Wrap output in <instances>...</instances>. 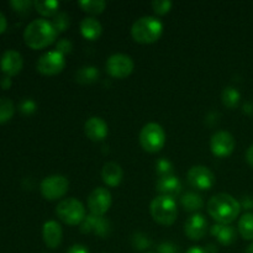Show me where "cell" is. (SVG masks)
I'll return each instance as SVG.
<instances>
[{"label": "cell", "mask_w": 253, "mask_h": 253, "mask_svg": "<svg viewBox=\"0 0 253 253\" xmlns=\"http://www.w3.org/2000/svg\"><path fill=\"white\" fill-rule=\"evenodd\" d=\"M208 230V220L202 214H194L185 221L184 232L190 240L198 241L205 236Z\"/></svg>", "instance_id": "cell-14"}, {"label": "cell", "mask_w": 253, "mask_h": 253, "mask_svg": "<svg viewBox=\"0 0 253 253\" xmlns=\"http://www.w3.org/2000/svg\"><path fill=\"white\" fill-rule=\"evenodd\" d=\"M237 230L241 237L247 241L253 240V214L252 212H246L242 215L239 220Z\"/></svg>", "instance_id": "cell-22"}, {"label": "cell", "mask_w": 253, "mask_h": 253, "mask_svg": "<svg viewBox=\"0 0 253 253\" xmlns=\"http://www.w3.org/2000/svg\"><path fill=\"white\" fill-rule=\"evenodd\" d=\"M7 27V22H6V19H5L4 15L0 12V34H2V32L6 30Z\"/></svg>", "instance_id": "cell-40"}, {"label": "cell", "mask_w": 253, "mask_h": 253, "mask_svg": "<svg viewBox=\"0 0 253 253\" xmlns=\"http://www.w3.org/2000/svg\"><path fill=\"white\" fill-rule=\"evenodd\" d=\"M58 32L54 30L51 21L46 19H36L30 22L24 31L25 43L32 49H42L56 41Z\"/></svg>", "instance_id": "cell-2"}, {"label": "cell", "mask_w": 253, "mask_h": 253, "mask_svg": "<svg viewBox=\"0 0 253 253\" xmlns=\"http://www.w3.org/2000/svg\"><path fill=\"white\" fill-rule=\"evenodd\" d=\"M131 244H132L133 249L137 250V251H145L146 249L151 247V240L142 232H136L132 235Z\"/></svg>", "instance_id": "cell-30"}, {"label": "cell", "mask_w": 253, "mask_h": 253, "mask_svg": "<svg viewBox=\"0 0 253 253\" xmlns=\"http://www.w3.org/2000/svg\"><path fill=\"white\" fill-rule=\"evenodd\" d=\"M34 6L36 11L41 14L42 16L53 17L58 12L59 2L56 0H44V1L37 0V1H34Z\"/></svg>", "instance_id": "cell-25"}, {"label": "cell", "mask_w": 253, "mask_h": 253, "mask_svg": "<svg viewBox=\"0 0 253 253\" xmlns=\"http://www.w3.org/2000/svg\"><path fill=\"white\" fill-rule=\"evenodd\" d=\"M156 172L161 177H168V175H173V165L166 158H161L156 162Z\"/></svg>", "instance_id": "cell-31"}, {"label": "cell", "mask_w": 253, "mask_h": 253, "mask_svg": "<svg viewBox=\"0 0 253 253\" xmlns=\"http://www.w3.org/2000/svg\"><path fill=\"white\" fill-rule=\"evenodd\" d=\"M148 253H153V252H148Z\"/></svg>", "instance_id": "cell-45"}, {"label": "cell", "mask_w": 253, "mask_h": 253, "mask_svg": "<svg viewBox=\"0 0 253 253\" xmlns=\"http://www.w3.org/2000/svg\"><path fill=\"white\" fill-rule=\"evenodd\" d=\"M163 32V25L153 16L140 17L131 27V36L136 42L142 44L155 43Z\"/></svg>", "instance_id": "cell-3"}, {"label": "cell", "mask_w": 253, "mask_h": 253, "mask_svg": "<svg viewBox=\"0 0 253 253\" xmlns=\"http://www.w3.org/2000/svg\"><path fill=\"white\" fill-rule=\"evenodd\" d=\"M210 232L224 246H230V245L236 241V230H235V227L230 226V225L216 224L211 227Z\"/></svg>", "instance_id": "cell-20"}, {"label": "cell", "mask_w": 253, "mask_h": 253, "mask_svg": "<svg viewBox=\"0 0 253 253\" xmlns=\"http://www.w3.org/2000/svg\"><path fill=\"white\" fill-rule=\"evenodd\" d=\"M111 207V194L106 188H95L88 197V209L91 215L104 216Z\"/></svg>", "instance_id": "cell-11"}, {"label": "cell", "mask_w": 253, "mask_h": 253, "mask_svg": "<svg viewBox=\"0 0 253 253\" xmlns=\"http://www.w3.org/2000/svg\"><path fill=\"white\" fill-rule=\"evenodd\" d=\"M72 49H73V43L69 41L68 39H61L56 44V51H58L59 53L64 54L71 53Z\"/></svg>", "instance_id": "cell-35"}, {"label": "cell", "mask_w": 253, "mask_h": 253, "mask_svg": "<svg viewBox=\"0 0 253 253\" xmlns=\"http://www.w3.org/2000/svg\"><path fill=\"white\" fill-rule=\"evenodd\" d=\"M69 182L64 175L53 174L46 177L40 184V190L44 199L58 200L68 192Z\"/></svg>", "instance_id": "cell-7"}, {"label": "cell", "mask_w": 253, "mask_h": 253, "mask_svg": "<svg viewBox=\"0 0 253 253\" xmlns=\"http://www.w3.org/2000/svg\"><path fill=\"white\" fill-rule=\"evenodd\" d=\"M235 146H236V142H235L234 136L227 131H217L211 136V140H210L211 152L214 153V156L220 158L229 157L234 152Z\"/></svg>", "instance_id": "cell-12"}, {"label": "cell", "mask_w": 253, "mask_h": 253, "mask_svg": "<svg viewBox=\"0 0 253 253\" xmlns=\"http://www.w3.org/2000/svg\"><path fill=\"white\" fill-rule=\"evenodd\" d=\"M156 190L160 193L161 197H168L174 199L182 192V183L175 175L161 177L156 183Z\"/></svg>", "instance_id": "cell-17"}, {"label": "cell", "mask_w": 253, "mask_h": 253, "mask_svg": "<svg viewBox=\"0 0 253 253\" xmlns=\"http://www.w3.org/2000/svg\"><path fill=\"white\" fill-rule=\"evenodd\" d=\"M180 204L184 208L185 211L194 212L202 209L203 205H204V200L199 194L190 192L183 195L182 199H180Z\"/></svg>", "instance_id": "cell-23"}, {"label": "cell", "mask_w": 253, "mask_h": 253, "mask_svg": "<svg viewBox=\"0 0 253 253\" xmlns=\"http://www.w3.org/2000/svg\"><path fill=\"white\" fill-rule=\"evenodd\" d=\"M83 11L91 15H99L105 10L106 1L104 0H82L78 2Z\"/></svg>", "instance_id": "cell-27"}, {"label": "cell", "mask_w": 253, "mask_h": 253, "mask_svg": "<svg viewBox=\"0 0 253 253\" xmlns=\"http://www.w3.org/2000/svg\"><path fill=\"white\" fill-rule=\"evenodd\" d=\"M66 67V59L58 51L46 52L37 61L36 68L43 76H56L59 74Z\"/></svg>", "instance_id": "cell-9"}, {"label": "cell", "mask_w": 253, "mask_h": 253, "mask_svg": "<svg viewBox=\"0 0 253 253\" xmlns=\"http://www.w3.org/2000/svg\"><path fill=\"white\" fill-rule=\"evenodd\" d=\"M42 237L47 247L54 250L62 244V237H63V231H62L61 225L54 220L44 222L42 227Z\"/></svg>", "instance_id": "cell-18"}, {"label": "cell", "mask_w": 253, "mask_h": 253, "mask_svg": "<svg viewBox=\"0 0 253 253\" xmlns=\"http://www.w3.org/2000/svg\"><path fill=\"white\" fill-rule=\"evenodd\" d=\"M241 208L246 210H252L253 209V198L252 197H244L242 200L240 202Z\"/></svg>", "instance_id": "cell-37"}, {"label": "cell", "mask_w": 253, "mask_h": 253, "mask_svg": "<svg viewBox=\"0 0 253 253\" xmlns=\"http://www.w3.org/2000/svg\"><path fill=\"white\" fill-rule=\"evenodd\" d=\"M221 100L226 108L235 109L239 106L240 100H241V94L234 86H227L222 90L221 93Z\"/></svg>", "instance_id": "cell-26"}, {"label": "cell", "mask_w": 253, "mask_h": 253, "mask_svg": "<svg viewBox=\"0 0 253 253\" xmlns=\"http://www.w3.org/2000/svg\"><path fill=\"white\" fill-rule=\"evenodd\" d=\"M10 5L16 12H26L34 5V2L30 0H11Z\"/></svg>", "instance_id": "cell-33"}, {"label": "cell", "mask_w": 253, "mask_h": 253, "mask_svg": "<svg viewBox=\"0 0 253 253\" xmlns=\"http://www.w3.org/2000/svg\"><path fill=\"white\" fill-rule=\"evenodd\" d=\"M124 173L120 166L115 162H108L104 165L103 169H101V178H103L104 183L108 187L115 188L120 185L121 180H123Z\"/></svg>", "instance_id": "cell-19"}, {"label": "cell", "mask_w": 253, "mask_h": 253, "mask_svg": "<svg viewBox=\"0 0 253 253\" xmlns=\"http://www.w3.org/2000/svg\"><path fill=\"white\" fill-rule=\"evenodd\" d=\"M246 161L247 163H249L251 167H253V145H251L249 147V150H247L246 152Z\"/></svg>", "instance_id": "cell-39"}, {"label": "cell", "mask_w": 253, "mask_h": 253, "mask_svg": "<svg viewBox=\"0 0 253 253\" xmlns=\"http://www.w3.org/2000/svg\"><path fill=\"white\" fill-rule=\"evenodd\" d=\"M188 183L198 190H209L215 184V175L205 166H194L188 170Z\"/></svg>", "instance_id": "cell-10"}, {"label": "cell", "mask_w": 253, "mask_h": 253, "mask_svg": "<svg viewBox=\"0 0 253 253\" xmlns=\"http://www.w3.org/2000/svg\"><path fill=\"white\" fill-rule=\"evenodd\" d=\"M56 214L61 221L71 226L81 225L86 216L84 205L74 198H68L59 202L56 208Z\"/></svg>", "instance_id": "cell-6"}, {"label": "cell", "mask_w": 253, "mask_h": 253, "mask_svg": "<svg viewBox=\"0 0 253 253\" xmlns=\"http://www.w3.org/2000/svg\"><path fill=\"white\" fill-rule=\"evenodd\" d=\"M84 132L89 140L99 142V141L105 140V137L108 136V124L101 118L93 116V118L88 119L84 124Z\"/></svg>", "instance_id": "cell-15"}, {"label": "cell", "mask_w": 253, "mask_h": 253, "mask_svg": "<svg viewBox=\"0 0 253 253\" xmlns=\"http://www.w3.org/2000/svg\"><path fill=\"white\" fill-rule=\"evenodd\" d=\"M99 76H100V73H99L98 68H95L94 66H84L81 69H78L76 79L81 84H91L98 81Z\"/></svg>", "instance_id": "cell-24"}, {"label": "cell", "mask_w": 253, "mask_h": 253, "mask_svg": "<svg viewBox=\"0 0 253 253\" xmlns=\"http://www.w3.org/2000/svg\"><path fill=\"white\" fill-rule=\"evenodd\" d=\"M52 25H53L54 30H56L58 34L61 32H64L69 27V16L63 11H58L53 16V20H52Z\"/></svg>", "instance_id": "cell-29"}, {"label": "cell", "mask_w": 253, "mask_h": 253, "mask_svg": "<svg viewBox=\"0 0 253 253\" xmlns=\"http://www.w3.org/2000/svg\"><path fill=\"white\" fill-rule=\"evenodd\" d=\"M101 32H103V27L95 17H85L82 20L81 34L84 39L89 41H95L100 37Z\"/></svg>", "instance_id": "cell-21"}, {"label": "cell", "mask_w": 253, "mask_h": 253, "mask_svg": "<svg viewBox=\"0 0 253 253\" xmlns=\"http://www.w3.org/2000/svg\"><path fill=\"white\" fill-rule=\"evenodd\" d=\"M150 212L156 222L165 226L174 224L178 216V208L174 199L168 197H156L150 205Z\"/></svg>", "instance_id": "cell-4"}, {"label": "cell", "mask_w": 253, "mask_h": 253, "mask_svg": "<svg viewBox=\"0 0 253 253\" xmlns=\"http://www.w3.org/2000/svg\"><path fill=\"white\" fill-rule=\"evenodd\" d=\"M244 109H245V113H247V114H253V104H250V103L245 104Z\"/></svg>", "instance_id": "cell-43"}, {"label": "cell", "mask_w": 253, "mask_h": 253, "mask_svg": "<svg viewBox=\"0 0 253 253\" xmlns=\"http://www.w3.org/2000/svg\"><path fill=\"white\" fill-rule=\"evenodd\" d=\"M158 253H179L178 247L172 242H163L158 246Z\"/></svg>", "instance_id": "cell-36"}, {"label": "cell", "mask_w": 253, "mask_h": 253, "mask_svg": "<svg viewBox=\"0 0 253 253\" xmlns=\"http://www.w3.org/2000/svg\"><path fill=\"white\" fill-rule=\"evenodd\" d=\"M20 111L25 115H31L36 111V103L31 99H25L20 103Z\"/></svg>", "instance_id": "cell-34"}, {"label": "cell", "mask_w": 253, "mask_h": 253, "mask_svg": "<svg viewBox=\"0 0 253 253\" xmlns=\"http://www.w3.org/2000/svg\"><path fill=\"white\" fill-rule=\"evenodd\" d=\"M105 67L109 76H111L113 78L124 79L127 78L132 73L135 63H133L132 58L127 54L116 53L109 57Z\"/></svg>", "instance_id": "cell-8"}, {"label": "cell", "mask_w": 253, "mask_h": 253, "mask_svg": "<svg viewBox=\"0 0 253 253\" xmlns=\"http://www.w3.org/2000/svg\"><path fill=\"white\" fill-rule=\"evenodd\" d=\"M1 86L4 89H9L10 86H11V79H10V77H5V78L2 79Z\"/></svg>", "instance_id": "cell-42"}, {"label": "cell", "mask_w": 253, "mask_h": 253, "mask_svg": "<svg viewBox=\"0 0 253 253\" xmlns=\"http://www.w3.org/2000/svg\"><path fill=\"white\" fill-rule=\"evenodd\" d=\"M24 66V59L22 56L17 51L14 49H9V51L4 52L0 59V67H1L2 72L6 74L7 77L16 76L20 73Z\"/></svg>", "instance_id": "cell-16"}, {"label": "cell", "mask_w": 253, "mask_h": 253, "mask_svg": "<svg viewBox=\"0 0 253 253\" xmlns=\"http://www.w3.org/2000/svg\"><path fill=\"white\" fill-rule=\"evenodd\" d=\"M246 253H253V242L251 245H250L249 247H247V250H246Z\"/></svg>", "instance_id": "cell-44"}, {"label": "cell", "mask_w": 253, "mask_h": 253, "mask_svg": "<svg viewBox=\"0 0 253 253\" xmlns=\"http://www.w3.org/2000/svg\"><path fill=\"white\" fill-rule=\"evenodd\" d=\"M187 253H208V252L205 249H202V247L199 246H194V247H190V249L187 251Z\"/></svg>", "instance_id": "cell-41"}, {"label": "cell", "mask_w": 253, "mask_h": 253, "mask_svg": "<svg viewBox=\"0 0 253 253\" xmlns=\"http://www.w3.org/2000/svg\"><path fill=\"white\" fill-rule=\"evenodd\" d=\"M140 145L146 152L157 153L165 147L166 132L157 123H148L141 128Z\"/></svg>", "instance_id": "cell-5"}, {"label": "cell", "mask_w": 253, "mask_h": 253, "mask_svg": "<svg viewBox=\"0 0 253 253\" xmlns=\"http://www.w3.org/2000/svg\"><path fill=\"white\" fill-rule=\"evenodd\" d=\"M67 253H89L88 250L83 246V245H74L71 249L67 251Z\"/></svg>", "instance_id": "cell-38"}, {"label": "cell", "mask_w": 253, "mask_h": 253, "mask_svg": "<svg viewBox=\"0 0 253 253\" xmlns=\"http://www.w3.org/2000/svg\"><path fill=\"white\" fill-rule=\"evenodd\" d=\"M207 209L215 221L221 225H230L239 217L241 205L232 195L219 193L210 198Z\"/></svg>", "instance_id": "cell-1"}, {"label": "cell", "mask_w": 253, "mask_h": 253, "mask_svg": "<svg viewBox=\"0 0 253 253\" xmlns=\"http://www.w3.org/2000/svg\"><path fill=\"white\" fill-rule=\"evenodd\" d=\"M173 4L169 0H155L152 1V9L156 14L166 15L170 11Z\"/></svg>", "instance_id": "cell-32"}, {"label": "cell", "mask_w": 253, "mask_h": 253, "mask_svg": "<svg viewBox=\"0 0 253 253\" xmlns=\"http://www.w3.org/2000/svg\"><path fill=\"white\" fill-rule=\"evenodd\" d=\"M14 103L7 98H0V124L7 123L14 116Z\"/></svg>", "instance_id": "cell-28"}, {"label": "cell", "mask_w": 253, "mask_h": 253, "mask_svg": "<svg viewBox=\"0 0 253 253\" xmlns=\"http://www.w3.org/2000/svg\"><path fill=\"white\" fill-rule=\"evenodd\" d=\"M81 231L83 234H93L95 236L105 239L111 232V224L104 216L88 215L81 224Z\"/></svg>", "instance_id": "cell-13"}]
</instances>
